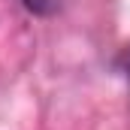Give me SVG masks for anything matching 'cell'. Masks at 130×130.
Wrapping results in <instances>:
<instances>
[{
    "mask_svg": "<svg viewBox=\"0 0 130 130\" xmlns=\"http://www.w3.org/2000/svg\"><path fill=\"white\" fill-rule=\"evenodd\" d=\"M30 12H36V15H45V12H52V0H21Z\"/></svg>",
    "mask_w": 130,
    "mask_h": 130,
    "instance_id": "1",
    "label": "cell"
},
{
    "mask_svg": "<svg viewBox=\"0 0 130 130\" xmlns=\"http://www.w3.org/2000/svg\"><path fill=\"white\" fill-rule=\"evenodd\" d=\"M127 67H130V64H127Z\"/></svg>",
    "mask_w": 130,
    "mask_h": 130,
    "instance_id": "2",
    "label": "cell"
}]
</instances>
